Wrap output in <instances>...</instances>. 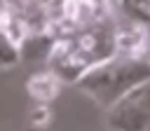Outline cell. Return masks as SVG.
Instances as JSON below:
<instances>
[{
  "mask_svg": "<svg viewBox=\"0 0 150 131\" xmlns=\"http://www.w3.org/2000/svg\"><path fill=\"white\" fill-rule=\"evenodd\" d=\"M115 12L98 14L89 21L61 30L54 37V44L47 54V68L63 84H73L91 66L115 54Z\"/></svg>",
  "mask_w": 150,
  "mask_h": 131,
  "instance_id": "cell-1",
  "label": "cell"
},
{
  "mask_svg": "<svg viewBox=\"0 0 150 131\" xmlns=\"http://www.w3.org/2000/svg\"><path fill=\"white\" fill-rule=\"evenodd\" d=\"M145 80H150V63L145 56L112 54L110 58L82 73L73 82V87H77L98 108L108 110L117 98H122L127 91H131Z\"/></svg>",
  "mask_w": 150,
  "mask_h": 131,
  "instance_id": "cell-2",
  "label": "cell"
},
{
  "mask_svg": "<svg viewBox=\"0 0 150 131\" xmlns=\"http://www.w3.org/2000/svg\"><path fill=\"white\" fill-rule=\"evenodd\" d=\"M105 112L110 131H150V80L136 84Z\"/></svg>",
  "mask_w": 150,
  "mask_h": 131,
  "instance_id": "cell-3",
  "label": "cell"
},
{
  "mask_svg": "<svg viewBox=\"0 0 150 131\" xmlns=\"http://www.w3.org/2000/svg\"><path fill=\"white\" fill-rule=\"evenodd\" d=\"M150 40V28L136 21L117 23L115 30V54H127V56H143L145 47Z\"/></svg>",
  "mask_w": 150,
  "mask_h": 131,
  "instance_id": "cell-4",
  "label": "cell"
},
{
  "mask_svg": "<svg viewBox=\"0 0 150 131\" xmlns=\"http://www.w3.org/2000/svg\"><path fill=\"white\" fill-rule=\"evenodd\" d=\"M61 80L49 70H40V73H33L28 80H26V94L30 98V103H52L56 101V96L61 94Z\"/></svg>",
  "mask_w": 150,
  "mask_h": 131,
  "instance_id": "cell-5",
  "label": "cell"
},
{
  "mask_svg": "<svg viewBox=\"0 0 150 131\" xmlns=\"http://www.w3.org/2000/svg\"><path fill=\"white\" fill-rule=\"evenodd\" d=\"M115 12H122L124 19L150 28V0H115Z\"/></svg>",
  "mask_w": 150,
  "mask_h": 131,
  "instance_id": "cell-6",
  "label": "cell"
},
{
  "mask_svg": "<svg viewBox=\"0 0 150 131\" xmlns=\"http://www.w3.org/2000/svg\"><path fill=\"white\" fill-rule=\"evenodd\" d=\"M21 63V56H19V47L9 40V35L5 30H0V70H7V68H14Z\"/></svg>",
  "mask_w": 150,
  "mask_h": 131,
  "instance_id": "cell-7",
  "label": "cell"
},
{
  "mask_svg": "<svg viewBox=\"0 0 150 131\" xmlns=\"http://www.w3.org/2000/svg\"><path fill=\"white\" fill-rule=\"evenodd\" d=\"M28 122L33 129H45L52 122V108L47 103H33L30 112H28Z\"/></svg>",
  "mask_w": 150,
  "mask_h": 131,
  "instance_id": "cell-8",
  "label": "cell"
},
{
  "mask_svg": "<svg viewBox=\"0 0 150 131\" xmlns=\"http://www.w3.org/2000/svg\"><path fill=\"white\" fill-rule=\"evenodd\" d=\"M77 2H84V5H91V7H98V9L115 12V0H77Z\"/></svg>",
  "mask_w": 150,
  "mask_h": 131,
  "instance_id": "cell-9",
  "label": "cell"
},
{
  "mask_svg": "<svg viewBox=\"0 0 150 131\" xmlns=\"http://www.w3.org/2000/svg\"><path fill=\"white\" fill-rule=\"evenodd\" d=\"M145 58H148V63H150V40H148V47H145V54H143Z\"/></svg>",
  "mask_w": 150,
  "mask_h": 131,
  "instance_id": "cell-10",
  "label": "cell"
},
{
  "mask_svg": "<svg viewBox=\"0 0 150 131\" xmlns=\"http://www.w3.org/2000/svg\"><path fill=\"white\" fill-rule=\"evenodd\" d=\"M2 2H5V0H0V7H2Z\"/></svg>",
  "mask_w": 150,
  "mask_h": 131,
  "instance_id": "cell-11",
  "label": "cell"
}]
</instances>
